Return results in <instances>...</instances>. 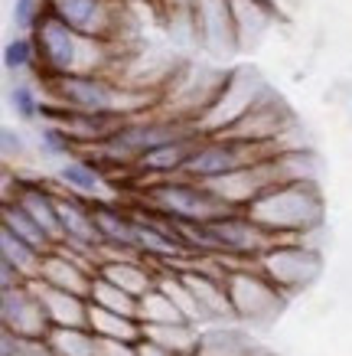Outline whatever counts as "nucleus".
I'll return each mask as SVG.
<instances>
[{
	"mask_svg": "<svg viewBox=\"0 0 352 356\" xmlns=\"http://www.w3.org/2000/svg\"><path fill=\"white\" fill-rule=\"evenodd\" d=\"M36 49H40V79L56 76H75V72H105L111 63V43L85 36V33L72 30L69 23L46 10L40 26L33 30Z\"/></svg>",
	"mask_w": 352,
	"mask_h": 356,
	"instance_id": "nucleus-1",
	"label": "nucleus"
},
{
	"mask_svg": "<svg viewBox=\"0 0 352 356\" xmlns=\"http://www.w3.org/2000/svg\"><path fill=\"white\" fill-rule=\"evenodd\" d=\"M190 131H199V124H190L183 118H163V115H131L101 144L88 147V154L105 170H134L144 154H150L167 140L183 138Z\"/></svg>",
	"mask_w": 352,
	"mask_h": 356,
	"instance_id": "nucleus-2",
	"label": "nucleus"
},
{
	"mask_svg": "<svg viewBox=\"0 0 352 356\" xmlns=\"http://www.w3.org/2000/svg\"><path fill=\"white\" fill-rule=\"evenodd\" d=\"M245 209L278 238H297V236H303L307 229L320 226L323 196L313 180L294 177V180L267 186L265 193L255 196Z\"/></svg>",
	"mask_w": 352,
	"mask_h": 356,
	"instance_id": "nucleus-3",
	"label": "nucleus"
},
{
	"mask_svg": "<svg viewBox=\"0 0 352 356\" xmlns=\"http://www.w3.org/2000/svg\"><path fill=\"white\" fill-rule=\"evenodd\" d=\"M278 154L274 138H248V134H235V131H219V134H206L199 147L192 151L186 163V177L203 180V184H219L232 173L245 170L258 161H267Z\"/></svg>",
	"mask_w": 352,
	"mask_h": 356,
	"instance_id": "nucleus-4",
	"label": "nucleus"
},
{
	"mask_svg": "<svg viewBox=\"0 0 352 356\" xmlns=\"http://www.w3.org/2000/svg\"><path fill=\"white\" fill-rule=\"evenodd\" d=\"M137 203L147 206V209H157V213H167L173 219H183V222H209V219L235 209L232 203H225L219 196L212 184L192 180L186 173L147 180L140 186Z\"/></svg>",
	"mask_w": 352,
	"mask_h": 356,
	"instance_id": "nucleus-5",
	"label": "nucleus"
},
{
	"mask_svg": "<svg viewBox=\"0 0 352 356\" xmlns=\"http://www.w3.org/2000/svg\"><path fill=\"white\" fill-rule=\"evenodd\" d=\"M43 82V95L53 105L78 111H121V115H140V98L117 86L115 79L105 72H75V76H56L40 79Z\"/></svg>",
	"mask_w": 352,
	"mask_h": 356,
	"instance_id": "nucleus-6",
	"label": "nucleus"
},
{
	"mask_svg": "<svg viewBox=\"0 0 352 356\" xmlns=\"http://www.w3.org/2000/svg\"><path fill=\"white\" fill-rule=\"evenodd\" d=\"M225 288H228L235 321H248V324H267L271 317L280 314L284 298H287L265 271L258 268V261L255 268H232V265H225Z\"/></svg>",
	"mask_w": 352,
	"mask_h": 356,
	"instance_id": "nucleus-7",
	"label": "nucleus"
},
{
	"mask_svg": "<svg viewBox=\"0 0 352 356\" xmlns=\"http://www.w3.org/2000/svg\"><path fill=\"white\" fill-rule=\"evenodd\" d=\"M320 265L323 261L313 248H303V245H297V242H290V238L274 242V245L258 259V268L265 271L284 294L300 291L303 284H310V281L320 275Z\"/></svg>",
	"mask_w": 352,
	"mask_h": 356,
	"instance_id": "nucleus-8",
	"label": "nucleus"
},
{
	"mask_svg": "<svg viewBox=\"0 0 352 356\" xmlns=\"http://www.w3.org/2000/svg\"><path fill=\"white\" fill-rule=\"evenodd\" d=\"M0 324L3 330L26 337V340H46L53 330V321L46 314V304L33 281H23L17 288H0Z\"/></svg>",
	"mask_w": 352,
	"mask_h": 356,
	"instance_id": "nucleus-9",
	"label": "nucleus"
},
{
	"mask_svg": "<svg viewBox=\"0 0 352 356\" xmlns=\"http://www.w3.org/2000/svg\"><path fill=\"white\" fill-rule=\"evenodd\" d=\"M121 3L124 0H46V10L72 30L111 43L121 30Z\"/></svg>",
	"mask_w": 352,
	"mask_h": 356,
	"instance_id": "nucleus-10",
	"label": "nucleus"
},
{
	"mask_svg": "<svg viewBox=\"0 0 352 356\" xmlns=\"http://www.w3.org/2000/svg\"><path fill=\"white\" fill-rule=\"evenodd\" d=\"M98 236H101V259L108 255H140L137 248V213L134 206L117 203L115 196L92 200Z\"/></svg>",
	"mask_w": 352,
	"mask_h": 356,
	"instance_id": "nucleus-11",
	"label": "nucleus"
},
{
	"mask_svg": "<svg viewBox=\"0 0 352 356\" xmlns=\"http://www.w3.org/2000/svg\"><path fill=\"white\" fill-rule=\"evenodd\" d=\"M3 200H17L49 232V238H53L56 245H62V219H59V190L56 186H49L46 180H36V177H20V173L13 177L7 170Z\"/></svg>",
	"mask_w": 352,
	"mask_h": 356,
	"instance_id": "nucleus-12",
	"label": "nucleus"
},
{
	"mask_svg": "<svg viewBox=\"0 0 352 356\" xmlns=\"http://www.w3.org/2000/svg\"><path fill=\"white\" fill-rule=\"evenodd\" d=\"M43 118H53V121H59L62 128H69V134L82 144V151H88V147L101 144V140L124 118H131V115H121V111H78V108H62V105L46 102Z\"/></svg>",
	"mask_w": 352,
	"mask_h": 356,
	"instance_id": "nucleus-13",
	"label": "nucleus"
},
{
	"mask_svg": "<svg viewBox=\"0 0 352 356\" xmlns=\"http://www.w3.org/2000/svg\"><path fill=\"white\" fill-rule=\"evenodd\" d=\"M206 134L203 131H190L176 140H167L160 147H153L150 154H144L134 167L140 180H160V177H176V173H186V163H190L192 151L199 147V140Z\"/></svg>",
	"mask_w": 352,
	"mask_h": 356,
	"instance_id": "nucleus-14",
	"label": "nucleus"
},
{
	"mask_svg": "<svg viewBox=\"0 0 352 356\" xmlns=\"http://www.w3.org/2000/svg\"><path fill=\"white\" fill-rule=\"evenodd\" d=\"M56 184H59V190L78 193L85 200H98V196H108V170L88 151H78L69 161H59Z\"/></svg>",
	"mask_w": 352,
	"mask_h": 356,
	"instance_id": "nucleus-15",
	"label": "nucleus"
},
{
	"mask_svg": "<svg viewBox=\"0 0 352 356\" xmlns=\"http://www.w3.org/2000/svg\"><path fill=\"white\" fill-rule=\"evenodd\" d=\"M33 288L43 298L53 327H88V298L65 291V288H56V284H49L43 278H33Z\"/></svg>",
	"mask_w": 352,
	"mask_h": 356,
	"instance_id": "nucleus-16",
	"label": "nucleus"
},
{
	"mask_svg": "<svg viewBox=\"0 0 352 356\" xmlns=\"http://www.w3.org/2000/svg\"><path fill=\"white\" fill-rule=\"evenodd\" d=\"M251 350H255V337L232 321L206 324L199 330V346H196L199 356H248Z\"/></svg>",
	"mask_w": 352,
	"mask_h": 356,
	"instance_id": "nucleus-17",
	"label": "nucleus"
},
{
	"mask_svg": "<svg viewBox=\"0 0 352 356\" xmlns=\"http://www.w3.org/2000/svg\"><path fill=\"white\" fill-rule=\"evenodd\" d=\"M88 327H92L98 337H108V340L137 343L140 337H144L140 317H131V314H121V311H108V307H98V304H92V301H88Z\"/></svg>",
	"mask_w": 352,
	"mask_h": 356,
	"instance_id": "nucleus-18",
	"label": "nucleus"
},
{
	"mask_svg": "<svg viewBox=\"0 0 352 356\" xmlns=\"http://www.w3.org/2000/svg\"><path fill=\"white\" fill-rule=\"evenodd\" d=\"M0 226H7L10 232H17L20 238H26L30 245H36L40 252H53L56 242L49 238V232H46L36 219L23 209L17 200H3V209H0Z\"/></svg>",
	"mask_w": 352,
	"mask_h": 356,
	"instance_id": "nucleus-19",
	"label": "nucleus"
},
{
	"mask_svg": "<svg viewBox=\"0 0 352 356\" xmlns=\"http://www.w3.org/2000/svg\"><path fill=\"white\" fill-rule=\"evenodd\" d=\"M0 259L13 261V265L33 281V278H40V271H43L46 252H40L36 245H30L26 238H20L7 226H0Z\"/></svg>",
	"mask_w": 352,
	"mask_h": 356,
	"instance_id": "nucleus-20",
	"label": "nucleus"
},
{
	"mask_svg": "<svg viewBox=\"0 0 352 356\" xmlns=\"http://www.w3.org/2000/svg\"><path fill=\"white\" fill-rule=\"evenodd\" d=\"M7 105H10L13 118L23 121V124H36L46 115V95H40L36 82L23 76H17L7 88Z\"/></svg>",
	"mask_w": 352,
	"mask_h": 356,
	"instance_id": "nucleus-21",
	"label": "nucleus"
},
{
	"mask_svg": "<svg viewBox=\"0 0 352 356\" xmlns=\"http://www.w3.org/2000/svg\"><path fill=\"white\" fill-rule=\"evenodd\" d=\"M36 151L43 154L46 161H69V157H75V154L82 151V144L59 121L43 118V124L36 128Z\"/></svg>",
	"mask_w": 352,
	"mask_h": 356,
	"instance_id": "nucleus-22",
	"label": "nucleus"
},
{
	"mask_svg": "<svg viewBox=\"0 0 352 356\" xmlns=\"http://www.w3.org/2000/svg\"><path fill=\"white\" fill-rule=\"evenodd\" d=\"M46 343L56 356H98V334L92 327H53Z\"/></svg>",
	"mask_w": 352,
	"mask_h": 356,
	"instance_id": "nucleus-23",
	"label": "nucleus"
},
{
	"mask_svg": "<svg viewBox=\"0 0 352 356\" xmlns=\"http://www.w3.org/2000/svg\"><path fill=\"white\" fill-rule=\"evenodd\" d=\"M3 69L13 79L40 72V49H36L33 33H13L10 40L3 43Z\"/></svg>",
	"mask_w": 352,
	"mask_h": 356,
	"instance_id": "nucleus-24",
	"label": "nucleus"
},
{
	"mask_svg": "<svg viewBox=\"0 0 352 356\" xmlns=\"http://www.w3.org/2000/svg\"><path fill=\"white\" fill-rule=\"evenodd\" d=\"M88 301L98 304V307H108V311L131 314V317H137V311H140V298H134L124 288H117L115 281H108L98 271H95V281H92V291H88Z\"/></svg>",
	"mask_w": 352,
	"mask_h": 356,
	"instance_id": "nucleus-25",
	"label": "nucleus"
},
{
	"mask_svg": "<svg viewBox=\"0 0 352 356\" xmlns=\"http://www.w3.org/2000/svg\"><path fill=\"white\" fill-rule=\"evenodd\" d=\"M140 324H176V321H186L180 314V307L173 304V298L163 291L160 284L157 288H150L144 298H140Z\"/></svg>",
	"mask_w": 352,
	"mask_h": 356,
	"instance_id": "nucleus-26",
	"label": "nucleus"
},
{
	"mask_svg": "<svg viewBox=\"0 0 352 356\" xmlns=\"http://www.w3.org/2000/svg\"><path fill=\"white\" fill-rule=\"evenodd\" d=\"M46 17V0H10L13 33H33Z\"/></svg>",
	"mask_w": 352,
	"mask_h": 356,
	"instance_id": "nucleus-27",
	"label": "nucleus"
},
{
	"mask_svg": "<svg viewBox=\"0 0 352 356\" xmlns=\"http://www.w3.org/2000/svg\"><path fill=\"white\" fill-rule=\"evenodd\" d=\"M0 154H3L7 167H10V163H17V161H23V157L30 154L26 134H23V131H17L13 124H3V131H0Z\"/></svg>",
	"mask_w": 352,
	"mask_h": 356,
	"instance_id": "nucleus-28",
	"label": "nucleus"
},
{
	"mask_svg": "<svg viewBox=\"0 0 352 356\" xmlns=\"http://www.w3.org/2000/svg\"><path fill=\"white\" fill-rule=\"evenodd\" d=\"M98 356H137V343H128V340H108V337H98Z\"/></svg>",
	"mask_w": 352,
	"mask_h": 356,
	"instance_id": "nucleus-29",
	"label": "nucleus"
},
{
	"mask_svg": "<svg viewBox=\"0 0 352 356\" xmlns=\"http://www.w3.org/2000/svg\"><path fill=\"white\" fill-rule=\"evenodd\" d=\"M137 356H183L176 353V350H170L167 343H160V340H153V337H140L137 340Z\"/></svg>",
	"mask_w": 352,
	"mask_h": 356,
	"instance_id": "nucleus-30",
	"label": "nucleus"
},
{
	"mask_svg": "<svg viewBox=\"0 0 352 356\" xmlns=\"http://www.w3.org/2000/svg\"><path fill=\"white\" fill-rule=\"evenodd\" d=\"M23 281H30V278H26L13 261L0 259V288H17V284H23Z\"/></svg>",
	"mask_w": 352,
	"mask_h": 356,
	"instance_id": "nucleus-31",
	"label": "nucleus"
},
{
	"mask_svg": "<svg viewBox=\"0 0 352 356\" xmlns=\"http://www.w3.org/2000/svg\"><path fill=\"white\" fill-rule=\"evenodd\" d=\"M248 356H278V353H271V350H258V346H255V350H251Z\"/></svg>",
	"mask_w": 352,
	"mask_h": 356,
	"instance_id": "nucleus-32",
	"label": "nucleus"
}]
</instances>
